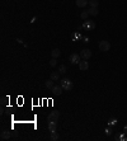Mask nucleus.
<instances>
[{
	"label": "nucleus",
	"instance_id": "obj_1",
	"mask_svg": "<svg viewBox=\"0 0 127 141\" xmlns=\"http://www.w3.org/2000/svg\"><path fill=\"white\" fill-rule=\"evenodd\" d=\"M60 85L62 86V89L66 90V92H69V90L72 89V81L70 79H67V78H64V79L60 80Z\"/></svg>",
	"mask_w": 127,
	"mask_h": 141
},
{
	"label": "nucleus",
	"instance_id": "obj_2",
	"mask_svg": "<svg viewBox=\"0 0 127 141\" xmlns=\"http://www.w3.org/2000/svg\"><path fill=\"white\" fill-rule=\"evenodd\" d=\"M81 60H83V59H81V56H80L79 53H71L70 57H69V61H70V64H72V65L79 64Z\"/></svg>",
	"mask_w": 127,
	"mask_h": 141
},
{
	"label": "nucleus",
	"instance_id": "obj_3",
	"mask_svg": "<svg viewBox=\"0 0 127 141\" xmlns=\"http://www.w3.org/2000/svg\"><path fill=\"white\" fill-rule=\"evenodd\" d=\"M98 46H99V50H100L102 52H107V51L111 50V43H109L108 41H100Z\"/></svg>",
	"mask_w": 127,
	"mask_h": 141
},
{
	"label": "nucleus",
	"instance_id": "obj_4",
	"mask_svg": "<svg viewBox=\"0 0 127 141\" xmlns=\"http://www.w3.org/2000/svg\"><path fill=\"white\" fill-rule=\"evenodd\" d=\"M95 22L94 20H85L84 23H83V26H81V28H84V29H87V31H93L95 28Z\"/></svg>",
	"mask_w": 127,
	"mask_h": 141
},
{
	"label": "nucleus",
	"instance_id": "obj_5",
	"mask_svg": "<svg viewBox=\"0 0 127 141\" xmlns=\"http://www.w3.org/2000/svg\"><path fill=\"white\" fill-rule=\"evenodd\" d=\"M59 117H60V112L54 111V112H51V113L48 114L47 122H57V121H59Z\"/></svg>",
	"mask_w": 127,
	"mask_h": 141
},
{
	"label": "nucleus",
	"instance_id": "obj_6",
	"mask_svg": "<svg viewBox=\"0 0 127 141\" xmlns=\"http://www.w3.org/2000/svg\"><path fill=\"white\" fill-rule=\"evenodd\" d=\"M80 56H81V59H83V60H89V59L92 57V51H90V50H88V48H84V50H81Z\"/></svg>",
	"mask_w": 127,
	"mask_h": 141
},
{
	"label": "nucleus",
	"instance_id": "obj_7",
	"mask_svg": "<svg viewBox=\"0 0 127 141\" xmlns=\"http://www.w3.org/2000/svg\"><path fill=\"white\" fill-rule=\"evenodd\" d=\"M52 90V93L55 94V95H61L62 94V86L61 85H54V88L51 89Z\"/></svg>",
	"mask_w": 127,
	"mask_h": 141
},
{
	"label": "nucleus",
	"instance_id": "obj_8",
	"mask_svg": "<svg viewBox=\"0 0 127 141\" xmlns=\"http://www.w3.org/2000/svg\"><path fill=\"white\" fill-rule=\"evenodd\" d=\"M78 65H79V69H80L81 71H85V70H88V69H89V62H88L87 60L80 61Z\"/></svg>",
	"mask_w": 127,
	"mask_h": 141
},
{
	"label": "nucleus",
	"instance_id": "obj_9",
	"mask_svg": "<svg viewBox=\"0 0 127 141\" xmlns=\"http://www.w3.org/2000/svg\"><path fill=\"white\" fill-rule=\"evenodd\" d=\"M0 137H1V140H9V139L12 137V134H10L9 131H6V130H3Z\"/></svg>",
	"mask_w": 127,
	"mask_h": 141
},
{
	"label": "nucleus",
	"instance_id": "obj_10",
	"mask_svg": "<svg viewBox=\"0 0 127 141\" xmlns=\"http://www.w3.org/2000/svg\"><path fill=\"white\" fill-rule=\"evenodd\" d=\"M75 4H76V6H79V8H85V6L88 5V0H76Z\"/></svg>",
	"mask_w": 127,
	"mask_h": 141
},
{
	"label": "nucleus",
	"instance_id": "obj_11",
	"mask_svg": "<svg viewBox=\"0 0 127 141\" xmlns=\"http://www.w3.org/2000/svg\"><path fill=\"white\" fill-rule=\"evenodd\" d=\"M60 72L59 71H54L52 74H51V79L54 80V81H60Z\"/></svg>",
	"mask_w": 127,
	"mask_h": 141
},
{
	"label": "nucleus",
	"instance_id": "obj_12",
	"mask_svg": "<svg viewBox=\"0 0 127 141\" xmlns=\"http://www.w3.org/2000/svg\"><path fill=\"white\" fill-rule=\"evenodd\" d=\"M60 55H61V51H60L59 48H54V50L51 51V56H52V57H55V59H57Z\"/></svg>",
	"mask_w": 127,
	"mask_h": 141
},
{
	"label": "nucleus",
	"instance_id": "obj_13",
	"mask_svg": "<svg viewBox=\"0 0 127 141\" xmlns=\"http://www.w3.org/2000/svg\"><path fill=\"white\" fill-rule=\"evenodd\" d=\"M89 15H93V17H95V15H98L99 14V10H98V8H89Z\"/></svg>",
	"mask_w": 127,
	"mask_h": 141
},
{
	"label": "nucleus",
	"instance_id": "obj_14",
	"mask_svg": "<svg viewBox=\"0 0 127 141\" xmlns=\"http://www.w3.org/2000/svg\"><path fill=\"white\" fill-rule=\"evenodd\" d=\"M56 126H57V122H48V130L52 132V131H56Z\"/></svg>",
	"mask_w": 127,
	"mask_h": 141
},
{
	"label": "nucleus",
	"instance_id": "obj_15",
	"mask_svg": "<svg viewBox=\"0 0 127 141\" xmlns=\"http://www.w3.org/2000/svg\"><path fill=\"white\" fill-rule=\"evenodd\" d=\"M59 139H60L59 134H57L56 131H52V132H51V141H57Z\"/></svg>",
	"mask_w": 127,
	"mask_h": 141
},
{
	"label": "nucleus",
	"instance_id": "obj_16",
	"mask_svg": "<svg viewBox=\"0 0 127 141\" xmlns=\"http://www.w3.org/2000/svg\"><path fill=\"white\" fill-rule=\"evenodd\" d=\"M98 5H99L98 0H89V6L90 8H98Z\"/></svg>",
	"mask_w": 127,
	"mask_h": 141
},
{
	"label": "nucleus",
	"instance_id": "obj_17",
	"mask_svg": "<svg viewBox=\"0 0 127 141\" xmlns=\"http://www.w3.org/2000/svg\"><path fill=\"white\" fill-rule=\"evenodd\" d=\"M45 85H46V88H48V89H52V88H54V80H52V79L47 80V81L45 83Z\"/></svg>",
	"mask_w": 127,
	"mask_h": 141
},
{
	"label": "nucleus",
	"instance_id": "obj_18",
	"mask_svg": "<svg viewBox=\"0 0 127 141\" xmlns=\"http://www.w3.org/2000/svg\"><path fill=\"white\" fill-rule=\"evenodd\" d=\"M88 17H89V12H88V10H85V12H83V13L80 14V18H81L83 20H87Z\"/></svg>",
	"mask_w": 127,
	"mask_h": 141
},
{
	"label": "nucleus",
	"instance_id": "obj_19",
	"mask_svg": "<svg viewBox=\"0 0 127 141\" xmlns=\"http://www.w3.org/2000/svg\"><path fill=\"white\" fill-rule=\"evenodd\" d=\"M59 72L64 75V74H66V66L65 65H60V68H59Z\"/></svg>",
	"mask_w": 127,
	"mask_h": 141
},
{
	"label": "nucleus",
	"instance_id": "obj_20",
	"mask_svg": "<svg viewBox=\"0 0 127 141\" xmlns=\"http://www.w3.org/2000/svg\"><path fill=\"white\" fill-rule=\"evenodd\" d=\"M57 65V59H55V57H52L51 60H50V66H56Z\"/></svg>",
	"mask_w": 127,
	"mask_h": 141
},
{
	"label": "nucleus",
	"instance_id": "obj_21",
	"mask_svg": "<svg viewBox=\"0 0 127 141\" xmlns=\"http://www.w3.org/2000/svg\"><path fill=\"white\" fill-rule=\"evenodd\" d=\"M108 125H109V126H114V125H117V120H116V118H109Z\"/></svg>",
	"mask_w": 127,
	"mask_h": 141
},
{
	"label": "nucleus",
	"instance_id": "obj_22",
	"mask_svg": "<svg viewBox=\"0 0 127 141\" xmlns=\"http://www.w3.org/2000/svg\"><path fill=\"white\" fill-rule=\"evenodd\" d=\"M111 134H112V130H111V128H107V130H105V135H107V136H111Z\"/></svg>",
	"mask_w": 127,
	"mask_h": 141
},
{
	"label": "nucleus",
	"instance_id": "obj_23",
	"mask_svg": "<svg viewBox=\"0 0 127 141\" xmlns=\"http://www.w3.org/2000/svg\"><path fill=\"white\" fill-rule=\"evenodd\" d=\"M122 139H125L122 135H120V134H117V135H116V140H122Z\"/></svg>",
	"mask_w": 127,
	"mask_h": 141
},
{
	"label": "nucleus",
	"instance_id": "obj_24",
	"mask_svg": "<svg viewBox=\"0 0 127 141\" xmlns=\"http://www.w3.org/2000/svg\"><path fill=\"white\" fill-rule=\"evenodd\" d=\"M84 42L88 43V42H89V38H88V37H84Z\"/></svg>",
	"mask_w": 127,
	"mask_h": 141
},
{
	"label": "nucleus",
	"instance_id": "obj_25",
	"mask_svg": "<svg viewBox=\"0 0 127 141\" xmlns=\"http://www.w3.org/2000/svg\"><path fill=\"white\" fill-rule=\"evenodd\" d=\"M123 132H125V134H127V125L123 127Z\"/></svg>",
	"mask_w": 127,
	"mask_h": 141
}]
</instances>
